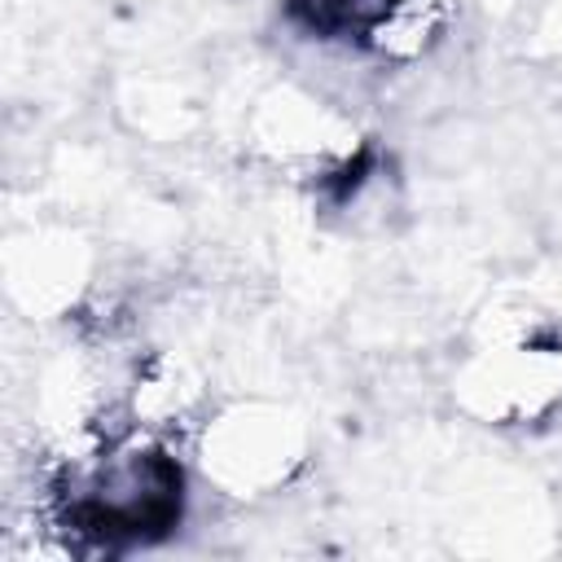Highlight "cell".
Listing matches in <instances>:
<instances>
[{"label":"cell","mask_w":562,"mask_h":562,"mask_svg":"<svg viewBox=\"0 0 562 562\" xmlns=\"http://www.w3.org/2000/svg\"><path fill=\"white\" fill-rule=\"evenodd\" d=\"M75 518H79V527L97 531L101 540L158 536L180 518V470L162 452L136 457L132 465L110 474L101 487H92L79 501Z\"/></svg>","instance_id":"1"},{"label":"cell","mask_w":562,"mask_h":562,"mask_svg":"<svg viewBox=\"0 0 562 562\" xmlns=\"http://www.w3.org/2000/svg\"><path fill=\"white\" fill-rule=\"evenodd\" d=\"M400 0H294L303 22L325 35H369L378 31Z\"/></svg>","instance_id":"2"}]
</instances>
